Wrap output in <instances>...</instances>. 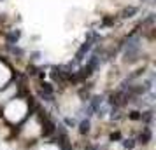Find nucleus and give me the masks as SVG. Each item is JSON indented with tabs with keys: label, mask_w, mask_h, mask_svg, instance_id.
<instances>
[{
	"label": "nucleus",
	"mask_w": 156,
	"mask_h": 150,
	"mask_svg": "<svg viewBox=\"0 0 156 150\" xmlns=\"http://www.w3.org/2000/svg\"><path fill=\"white\" fill-rule=\"evenodd\" d=\"M5 114H7V117L11 121H20L23 117V114H25V105H23V103H18V108H16V103H12V105L7 108Z\"/></svg>",
	"instance_id": "nucleus-1"
},
{
	"label": "nucleus",
	"mask_w": 156,
	"mask_h": 150,
	"mask_svg": "<svg viewBox=\"0 0 156 150\" xmlns=\"http://www.w3.org/2000/svg\"><path fill=\"white\" fill-rule=\"evenodd\" d=\"M133 14H137V7H126L121 12V18H132Z\"/></svg>",
	"instance_id": "nucleus-2"
},
{
	"label": "nucleus",
	"mask_w": 156,
	"mask_h": 150,
	"mask_svg": "<svg viewBox=\"0 0 156 150\" xmlns=\"http://www.w3.org/2000/svg\"><path fill=\"white\" fill-rule=\"evenodd\" d=\"M18 38H20V32H12V33L9 35V40H12V42H14V40H18Z\"/></svg>",
	"instance_id": "nucleus-4"
},
{
	"label": "nucleus",
	"mask_w": 156,
	"mask_h": 150,
	"mask_svg": "<svg viewBox=\"0 0 156 150\" xmlns=\"http://www.w3.org/2000/svg\"><path fill=\"white\" fill-rule=\"evenodd\" d=\"M116 21V18H114V16H111V18H104V25H112V23Z\"/></svg>",
	"instance_id": "nucleus-3"
},
{
	"label": "nucleus",
	"mask_w": 156,
	"mask_h": 150,
	"mask_svg": "<svg viewBox=\"0 0 156 150\" xmlns=\"http://www.w3.org/2000/svg\"><path fill=\"white\" fill-rule=\"evenodd\" d=\"M41 150H58V148H55V147H44V148H41Z\"/></svg>",
	"instance_id": "nucleus-5"
}]
</instances>
